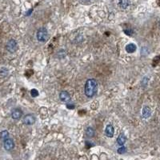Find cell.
I'll return each mask as SVG.
<instances>
[{
  "instance_id": "obj_3",
  "label": "cell",
  "mask_w": 160,
  "mask_h": 160,
  "mask_svg": "<svg viewBox=\"0 0 160 160\" xmlns=\"http://www.w3.org/2000/svg\"><path fill=\"white\" fill-rule=\"evenodd\" d=\"M6 48L10 53H14L18 49V43L16 42V40L13 39L9 40L8 42L6 43Z\"/></svg>"
},
{
  "instance_id": "obj_19",
  "label": "cell",
  "mask_w": 160,
  "mask_h": 160,
  "mask_svg": "<svg viewBox=\"0 0 160 160\" xmlns=\"http://www.w3.org/2000/svg\"><path fill=\"white\" fill-rule=\"evenodd\" d=\"M83 2H86H86H89V1H91V0H83Z\"/></svg>"
},
{
  "instance_id": "obj_16",
  "label": "cell",
  "mask_w": 160,
  "mask_h": 160,
  "mask_svg": "<svg viewBox=\"0 0 160 160\" xmlns=\"http://www.w3.org/2000/svg\"><path fill=\"white\" fill-rule=\"evenodd\" d=\"M31 94L32 97H37V96H39V91L36 89H32L31 91Z\"/></svg>"
},
{
  "instance_id": "obj_13",
  "label": "cell",
  "mask_w": 160,
  "mask_h": 160,
  "mask_svg": "<svg viewBox=\"0 0 160 160\" xmlns=\"http://www.w3.org/2000/svg\"><path fill=\"white\" fill-rule=\"evenodd\" d=\"M94 130L91 126H88L86 130V135L88 138H93L94 136Z\"/></svg>"
},
{
  "instance_id": "obj_2",
  "label": "cell",
  "mask_w": 160,
  "mask_h": 160,
  "mask_svg": "<svg viewBox=\"0 0 160 160\" xmlns=\"http://www.w3.org/2000/svg\"><path fill=\"white\" fill-rule=\"evenodd\" d=\"M36 37H37V39L39 42H42V43L46 42L49 38L47 30L45 27H40L38 30L37 34H36Z\"/></svg>"
},
{
  "instance_id": "obj_14",
  "label": "cell",
  "mask_w": 160,
  "mask_h": 160,
  "mask_svg": "<svg viewBox=\"0 0 160 160\" xmlns=\"http://www.w3.org/2000/svg\"><path fill=\"white\" fill-rule=\"evenodd\" d=\"M0 138H1V139L4 140L6 139H8L9 138V132L7 131H1L0 133Z\"/></svg>"
},
{
  "instance_id": "obj_8",
  "label": "cell",
  "mask_w": 160,
  "mask_h": 160,
  "mask_svg": "<svg viewBox=\"0 0 160 160\" xmlns=\"http://www.w3.org/2000/svg\"><path fill=\"white\" fill-rule=\"evenodd\" d=\"M105 134H106V137L108 138H112L114 136V128L111 124H108V125L106 126V129H105Z\"/></svg>"
},
{
  "instance_id": "obj_15",
  "label": "cell",
  "mask_w": 160,
  "mask_h": 160,
  "mask_svg": "<svg viewBox=\"0 0 160 160\" xmlns=\"http://www.w3.org/2000/svg\"><path fill=\"white\" fill-rule=\"evenodd\" d=\"M117 151L119 154H125V153L126 152V148L124 146H122L121 147H119V148H118Z\"/></svg>"
},
{
  "instance_id": "obj_9",
  "label": "cell",
  "mask_w": 160,
  "mask_h": 160,
  "mask_svg": "<svg viewBox=\"0 0 160 160\" xmlns=\"http://www.w3.org/2000/svg\"><path fill=\"white\" fill-rule=\"evenodd\" d=\"M151 114V110L147 106H145L142 110V117L143 119H148Z\"/></svg>"
},
{
  "instance_id": "obj_1",
  "label": "cell",
  "mask_w": 160,
  "mask_h": 160,
  "mask_svg": "<svg viewBox=\"0 0 160 160\" xmlns=\"http://www.w3.org/2000/svg\"><path fill=\"white\" fill-rule=\"evenodd\" d=\"M98 83L94 79H89L86 80L84 86V93L86 97L92 98L97 93Z\"/></svg>"
},
{
  "instance_id": "obj_7",
  "label": "cell",
  "mask_w": 160,
  "mask_h": 160,
  "mask_svg": "<svg viewBox=\"0 0 160 160\" xmlns=\"http://www.w3.org/2000/svg\"><path fill=\"white\" fill-rule=\"evenodd\" d=\"M23 116V111L19 108H14L11 111V118L14 120H19Z\"/></svg>"
},
{
  "instance_id": "obj_6",
  "label": "cell",
  "mask_w": 160,
  "mask_h": 160,
  "mask_svg": "<svg viewBox=\"0 0 160 160\" xmlns=\"http://www.w3.org/2000/svg\"><path fill=\"white\" fill-rule=\"evenodd\" d=\"M59 99L61 101H63L64 103H68L71 100V95L69 94L68 92L66 91H63L60 92L59 94Z\"/></svg>"
},
{
  "instance_id": "obj_5",
  "label": "cell",
  "mask_w": 160,
  "mask_h": 160,
  "mask_svg": "<svg viewBox=\"0 0 160 160\" xmlns=\"http://www.w3.org/2000/svg\"><path fill=\"white\" fill-rule=\"evenodd\" d=\"M36 121V119L34 115L31 114H28L23 118V123L25 125H33Z\"/></svg>"
},
{
  "instance_id": "obj_11",
  "label": "cell",
  "mask_w": 160,
  "mask_h": 160,
  "mask_svg": "<svg viewBox=\"0 0 160 160\" xmlns=\"http://www.w3.org/2000/svg\"><path fill=\"white\" fill-rule=\"evenodd\" d=\"M126 51L128 52V53H134L135 51H136V46L134 45V43H128L126 46Z\"/></svg>"
},
{
  "instance_id": "obj_20",
  "label": "cell",
  "mask_w": 160,
  "mask_h": 160,
  "mask_svg": "<svg viewBox=\"0 0 160 160\" xmlns=\"http://www.w3.org/2000/svg\"><path fill=\"white\" fill-rule=\"evenodd\" d=\"M159 28H160V22H159Z\"/></svg>"
},
{
  "instance_id": "obj_12",
  "label": "cell",
  "mask_w": 160,
  "mask_h": 160,
  "mask_svg": "<svg viewBox=\"0 0 160 160\" xmlns=\"http://www.w3.org/2000/svg\"><path fill=\"white\" fill-rule=\"evenodd\" d=\"M130 5V0H119V6L122 9H126Z\"/></svg>"
},
{
  "instance_id": "obj_10",
  "label": "cell",
  "mask_w": 160,
  "mask_h": 160,
  "mask_svg": "<svg viewBox=\"0 0 160 160\" xmlns=\"http://www.w3.org/2000/svg\"><path fill=\"white\" fill-rule=\"evenodd\" d=\"M126 142V138L124 134H120L117 139V143L119 146H123Z\"/></svg>"
},
{
  "instance_id": "obj_4",
  "label": "cell",
  "mask_w": 160,
  "mask_h": 160,
  "mask_svg": "<svg viewBox=\"0 0 160 160\" xmlns=\"http://www.w3.org/2000/svg\"><path fill=\"white\" fill-rule=\"evenodd\" d=\"M3 146H4V149L6 150V151H12L14 147V140L12 139H6L3 141Z\"/></svg>"
},
{
  "instance_id": "obj_18",
  "label": "cell",
  "mask_w": 160,
  "mask_h": 160,
  "mask_svg": "<svg viewBox=\"0 0 160 160\" xmlns=\"http://www.w3.org/2000/svg\"><path fill=\"white\" fill-rule=\"evenodd\" d=\"M31 12H32V9H31V10H30L28 12H26V15H30V14H31Z\"/></svg>"
},
{
  "instance_id": "obj_17",
  "label": "cell",
  "mask_w": 160,
  "mask_h": 160,
  "mask_svg": "<svg viewBox=\"0 0 160 160\" xmlns=\"http://www.w3.org/2000/svg\"><path fill=\"white\" fill-rule=\"evenodd\" d=\"M66 107L68 109H70V110H73V109L74 108V105H73V104H71V103H66Z\"/></svg>"
}]
</instances>
